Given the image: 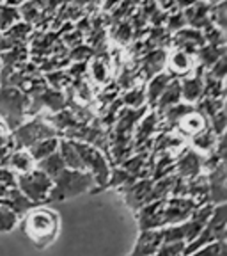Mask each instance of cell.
I'll return each mask as SVG.
<instances>
[{"mask_svg": "<svg viewBox=\"0 0 227 256\" xmlns=\"http://www.w3.org/2000/svg\"><path fill=\"white\" fill-rule=\"evenodd\" d=\"M60 220L57 212L50 208H32L23 216V230L25 235L37 246V248H46L55 240L59 233Z\"/></svg>", "mask_w": 227, "mask_h": 256, "instance_id": "obj_1", "label": "cell"}, {"mask_svg": "<svg viewBox=\"0 0 227 256\" xmlns=\"http://www.w3.org/2000/svg\"><path fill=\"white\" fill-rule=\"evenodd\" d=\"M96 188L94 176L87 171H75V169H64L55 180L53 187L48 194L46 203H55V201H66L76 198L85 192H92Z\"/></svg>", "mask_w": 227, "mask_h": 256, "instance_id": "obj_2", "label": "cell"}, {"mask_svg": "<svg viewBox=\"0 0 227 256\" xmlns=\"http://www.w3.org/2000/svg\"><path fill=\"white\" fill-rule=\"evenodd\" d=\"M28 104L30 98L21 89L12 86H0V121L5 124L9 132L25 121Z\"/></svg>", "mask_w": 227, "mask_h": 256, "instance_id": "obj_3", "label": "cell"}, {"mask_svg": "<svg viewBox=\"0 0 227 256\" xmlns=\"http://www.w3.org/2000/svg\"><path fill=\"white\" fill-rule=\"evenodd\" d=\"M76 148V153L80 156V162H82V168L84 171L91 172L94 176L96 188L92 192H100L107 188L108 176H110V164H108V158L101 150H98L96 146H91L87 142H80V140H73Z\"/></svg>", "mask_w": 227, "mask_h": 256, "instance_id": "obj_4", "label": "cell"}, {"mask_svg": "<svg viewBox=\"0 0 227 256\" xmlns=\"http://www.w3.org/2000/svg\"><path fill=\"white\" fill-rule=\"evenodd\" d=\"M226 235H227V206L226 203H220L215 204L213 214L210 216V219L204 224V228L201 230L199 235L192 240L190 244L185 246L183 256H188L190 252L197 251L203 246L217 242V240H226Z\"/></svg>", "mask_w": 227, "mask_h": 256, "instance_id": "obj_5", "label": "cell"}, {"mask_svg": "<svg viewBox=\"0 0 227 256\" xmlns=\"http://www.w3.org/2000/svg\"><path fill=\"white\" fill-rule=\"evenodd\" d=\"M14 140V150H28L36 142L48 137H59V132L43 118H32L30 121H23L18 128L11 132Z\"/></svg>", "mask_w": 227, "mask_h": 256, "instance_id": "obj_6", "label": "cell"}, {"mask_svg": "<svg viewBox=\"0 0 227 256\" xmlns=\"http://www.w3.org/2000/svg\"><path fill=\"white\" fill-rule=\"evenodd\" d=\"M16 187L37 206V204L46 203L48 194L53 187V182L36 168L25 174H16Z\"/></svg>", "mask_w": 227, "mask_h": 256, "instance_id": "obj_7", "label": "cell"}, {"mask_svg": "<svg viewBox=\"0 0 227 256\" xmlns=\"http://www.w3.org/2000/svg\"><path fill=\"white\" fill-rule=\"evenodd\" d=\"M167 48L160 46L155 48L151 52H148L144 57H140L137 60V73H139L140 80L144 82H148L151 76H155L156 73L164 72L165 70V60H167Z\"/></svg>", "mask_w": 227, "mask_h": 256, "instance_id": "obj_8", "label": "cell"}, {"mask_svg": "<svg viewBox=\"0 0 227 256\" xmlns=\"http://www.w3.org/2000/svg\"><path fill=\"white\" fill-rule=\"evenodd\" d=\"M176 174L185 180H192L203 174V155L192 148H183L176 155Z\"/></svg>", "mask_w": 227, "mask_h": 256, "instance_id": "obj_9", "label": "cell"}, {"mask_svg": "<svg viewBox=\"0 0 227 256\" xmlns=\"http://www.w3.org/2000/svg\"><path fill=\"white\" fill-rule=\"evenodd\" d=\"M204 72L206 70L199 68L192 70L190 75L180 78L181 84V100L187 102V104L196 105L197 102L203 100L204 94Z\"/></svg>", "mask_w": 227, "mask_h": 256, "instance_id": "obj_10", "label": "cell"}, {"mask_svg": "<svg viewBox=\"0 0 227 256\" xmlns=\"http://www.w3.org/2000/svg\"><path fill=\"white\" fill-rule=\"evenodd\" d=\"M153 184H155L153 178H139V180L124 185V187H119V192L124 196V201H126L128 206L137 212L148 200Z\"/></svg>", "mask_w": 227, "mask_h": 256, "instance_id": "obj_11", "label": "cell"}, {"mask_svg": "<svg viewBox=\"0 0 227 256\" xmlns=\"http://www.w3.org/2000/svg\"><path fill=\"white\" fill-rule=\"evenodd\" d=\"M208 180V188H210V203L220 204L226 203V162H220L215 169L204 172Z\"/></svg>", "mask_w": 227, "mask_h": 256, "instance_id": "obj_12", "label": "cell"}, {"mask_svg": "<svg viewBox=\"0 0 227 256\" xmlns=\"http://www.w3.org/2000/svg\"><path fill=\"white\" fill-rule=\"evenodd\" d=\"M206 128H210V124H208V118L204 116L203 112H199L197 108H194L192 112H188L187 116L181 118L180 121H178V124H176V128L172 130V132L180 134L181 137H194L197 136L199 132H203V130H206Z\"/></svg>", "mask_w": 227, "mask_h": 256, "instance_id": "obj_13", "label": "cell"}, {"mask_svg": "<svg viewBox=\"0 0 227 256\" xmlns=\"http://www.w3.org/2000/svg\"><path fill=\"white\" fill-rule=\"evenodd\" d=\"M192 70H194L192 56L185 54L183 50H171V52H167L165 72L171 73L174 78H183V76L190 75Z\"/></svg>", "mask_w": 227, "mask_h": 256, "instance_id": "obj_14", "label": "cell"}, {"mask_svg": "<svg viewBox=\"0 0 227 256\" xmlns=\"http://www.w3.org/2000/svg\"><path fill=\"white\" fill-rule=\"evenodd\" d=\"M183 16L188 27L197 28V30H204L210 25H213L210 22V4H208L206 0H197L194 6L185 9Z\"/></svg>", "mask_w": 227, "mask_h": 256, "instance_id": "obj_15", "label": "cell"}, {"mask_svg": "<svg viewBox=\"0 0 227 256\" xmlns=\"http://www.w3.org/2000/svg\"><path fill=\"white\" fill-rule=\"evenodd\" d=\"M87 70L94 84L107 86L110 82V60H108L107 52L96 54L92 59H89Z\"/></svg>", "mask_w": 227, "mask_h": 256, "instance_id": "obj_16", "label": "cell"}, {"mask_svg": "<svg viewBox=\"0 0 227 256\" xmlns=\"http://www.w3.org/2000/svg\"><path fill=\"white\" fill-rule=\"evenodd\" d=\"M172 78H174V76L164 70V72L156 73L155 76H151V78L148 80V86L144 89H146V104H148L149 108H155L160 94L165 91V88H167Z\"/></svg>", "mask_w": 227, "mask_h": 256, "instance_id": "obj_17", "label": "cell"}, {"mask_svg": "<svg viewBox=\"0 0 227 256\" xmlns=\"http://www.w3.org/2000/svg\"><path fill=\"white\" fill-rule=\"evenodd\" d=\"M181 100V84H180V78H172L171 82H169V86L165 88V91L160 94L158 102H156L155 108L153 110L158 114V116H162L167 108L174 107L176 104H180Z\"/></svg>", "mask_w": 227, "mask_h": 256, "instance_id": "obj_18", "label": "cell"}, {"mask_svg": "<svg viewBox=\"0 0 227 256\" xmlns=\"http://www.w3.org/2000/svg\"><path fill=\"white\" fill-rule=\"evenodd\" d=\"M222 56H226V44H203L197 48L194 57L197 60V66L203 70H210Z\"/></svg>", "mask_w": 227, "mask_h": 256, "instance_id": "obj_19", "label": "cell"}, {"mask_svg": "<svg viewBox=\"0 0 227 256\" xmlns=\"http://www.w3.org/2000/svg\"><path fill=\"white\" fill-rule=\"evenodd\" d=\"M4 204L7 208H11L12 212L18 216V219H20V217H23L28 210H32V208L36 206V204L32 203V201L28 200V198L25 196L23 192H21L18 187L9 188L7 194H5V198H4Z\"/></svg>", "mask_w": 227, "mask_h": 256, "instance_id": "obj_20", "label": "cell"}, {"mask_svg": "<svg viewBox=\"0 0 227 256\" xmlns=\"http://www.w3.org/2000/svg\"><path fill=\"white\" fill-rule=\"evenodd\" d=\"M7 168L14 171L16 174H25V172H30L32 169H36V160L32 158L27 150H14L9 155Z\"/></svg>", "mask_w": 227, "mask_h": 256, "instance_id": "obj_21", "label": "cell"}, {"mask_svg": "<svg viewBox=\"0 0 227 256\" xmlns=\"http://www.w3.org/2000/svg\"><path fill=\"white\" fill-rule=\"evenodd\" d=\"M192 139V150L197 152L199 155L206 156L215 150V144H217V136L213 132L212 128H206L203 132H199L197 136L190 137Z\"/></svg>", "mask_w": 227, "mask_h": 256, "instance_id": "obj_22", "label": "cell"}, {"mask_svg": "<svg viewBox=\"0 0 227 256\" xmlns=\"http://www.w3.org/2000/svg\"><path fill=\"white\" fill-rule=\"evenodd\" d=\"M36 168L39 169V171H43L44 174L50 178V180H55L57 176L60 174V172L66 169V164H64V160H62V156H60V153H59V150H57L53 155H50V156H46V158H43V160H39V162H36Z\"/></svg>", "mask_w": 227, "mask_h": 256, "instance_id": "obj_23", "label": "cell"}, {"mask_svg": "<svg viewBox=\"0 0 227 256\" xmlns=\"http://www.w3.org/2000/svg\"><path fill=\"white\" fill-rule=\"evenodd\" d=\"M59 142H60V137H48V139H43L34 144V146H30L27 152L30 153V156L36 162H39V160L53 155L59 150Z\"/></svg>", "mask_w": 227, "mask_h": 256, "instance_id": "obj_24", "label": "cell"}, {"mask_svg": "<svg viewBox=\"0 0 227 256\" xmlns=\"http://www.w3.org/2000/svg\"><path fill=\"white\" fill-rule=\"evenodd\" d=\"M59 153H60V156H62L64 164H66V168H68V169L84 171V168H82V162H80V156H78V153H76V148H75V144H73V140L62 139V137H60Z\"/></svg>", "mask_w": 227, "mask_h": 256, "instance_id": "obj_25", "label": "cell"}, {"mask_svg": "<svg viewBox=\"0 0 227 256\" xmlns=\"http://www.w3.org/2000/svg\"><path fill=\"white\" fill-rule=\"evenodd\" d=\"M110 38H112V41L116 44H119V46H128L133 40V28H132V25H130V22L123 20V22H117V24H112Z\"/></svg>", "mask_w": 227, "mask_h": 256, "instance_id": "obj_26", "label": "cell"}, {"mask_svg": "<svg viewBox=\"0 0 227 256\" xmlns=\"http://www.w3.org/2000/svg\"><path fill=\"white\" fill-rule=\"evenodd\" d=\"M119 98L126 108H140L144 105H148L146 104V89L142 86H135V88L128 89Z\"/></svg>", "mask_w": 227, "mask_h": 256, "instance_id": "obj_27", "label": "cell"}, {"mask_svg": "<svg viewBox=\"0 0 227 256\" xmlns=\"http://www.w3.org/2000/svg\"><path fill=\"white\" fill-rule=\"evenodd\" d=\"M18 12H20V20L25 22V24H28V25H32V27H34L36 24H39L41 16H43L41 8L37 4H34L32 0H27V2L18 9Z\"/></svg>", "mask_w": 227, "mask_h": 256, "instance_id": "obj_28", "label": "cell"}, {"mask_svg": "<svg viewBox=\"0 0 227 256\" xmlns=\"http://www.w3.org/2000/svg\"><path fill=\"white\" fill-rule=\"evenodd\" d=\"M20 22V12L18 9L9 8L5 4H0V34H4L7 28Z\"/></svg>", "mask_w": 227, "mask_h": 256, "instance_id": "obj_29", "label": "cell"}, {"mask_svg": "<svg viewBox=\"0 0 227 256\" xmlns=\"http://www.w3.org/2000/svg\"><path fill=\"white\" fill-rule=\"evenodd\" d=\"M226 12H227V0L219 2V4H215V6H210V22L224 32H226V27H227Z\"/></svg>", "mask_w": 227, "mask_h": 256, "instance_id": "obj_30", "label": "cell"}, {"mask_svg": "<svg viewBox=\"0 0 227 256\" xmlns=\"http://www.w3.org/2000/svg\"><path fill=\"white\" fill-rule=\"evenodd\" d=\"M188 256H227V244L226 240H217V242L203 246L197 251L190 252Z\"/></svg>", "mask_w": 227, "mask_h": 256, "instance_id": "obj_31", "label": "cell"}, {"mask_svg": "<svg viewBox=\"0 0 227 256\" xmlns=\"http://www.w3.org/2000/svg\"><path fill=\"white\" fill-rule=\"evenodd\" d=\"M18 216L12 212L11 208H7L5 204H0V233L12 232L18 224Z\"/></svg>", "mask_w": 227, "mask_h": 256, "instance_id": "obj_32", "label": "cell"}, {"mask_svg": "<svg viewBox=\"0 0 227 256\" xmlns=\"http://www.w3.org/2000/svg\"><path fill=\"white\" fill-rule=\"evenodd\" d=\"M94 50H92L91 46H89L87 43H80L76 44V46H73L71 50L68 52V59L71 60V62H87L89 59H92L94 57Z\"/></svg>", "mask_w": 227, "mask_h": 256, "instance_id": "obj_33", "label": "cell"}, {"mask_svg": "<svg viewBox=\"0 0 227 256\" xmlns=\"http://www.w3.org/2000/svg\"><path fill=\"white\" fill-rule=\"evenodd\" d=\"M14 152V140H12L11 132L0 136V166L7 168L9 155Z\"/></svg>", "mask_w": 227, "mask_h": 256, "instance_id": "obj_34", "label": "cell"}, {"mask_svg": "<svg viewBox=\"0 0 227 256\" xmlns=\"http://www.w3.org/2000/svg\"><path fill=\"white\" fill-rule=\"evenodd\" d=\"M183 27H187L183 11H178V9H174V11L169 12L167 22H165V30H167L169 34H174V32H178L180 28H183Z\"/></svg>", "mask_w": 227, "mask_h": 256, "instance_id": "obj_35", "label": "cell"}, {"mask_svg": "<svg viewBox=\"0 0 227 256\" xmlns=\"http://www.w3.org/2000/svg\"><path fill=\"white\" fill-rule=\"evenodd\" d=\"M226 123H227L226 108H220V110L215 112L212 118H208V124H210V128L215 132L217 137L226 134Z\"/></svg>", "mask_w": 227, "mask_h": 256, "instance_id": "obj_36", "label": "cell"}, {"mask_svg": "<svg viewBox=\"0 0 227 256\" xmlns=\"http://www.w3.org/2000/svg\"><path fill=\"white\" fill-rule=\"evenodd\" d=\"M185 242H164L153 256H183Z\"/></svg>", "mask_w": 227, "mask_h": 256, "instance_id": "obj_37", "label": "cell"}, {"mask_svg": "<svg viewBox=\"0 0 227 256\" xmlns=\"http://www.w3.org/2000/svg\"><path fill=\"white\" fill-rule=\"evenodd\" d=\"M203 36H204V41L210 44H226V32L220 30L219 27L215 25H210L208 28H204Z\"/></svg>", "mask_w": 227, "mask_h": 256, "instance_id": "obj_38", "label": "cell"}, {"mask_svg": "<svg viewBox=\"0 0 227 256\" xmlns=\"http://www.w3.org/2000/svg\"><path fill=\"white\" fill-rule=\"evenodd\" d=\"M226 72H227V56H222L215 64H213L212 68L206 70V73L213 78H219V80H226Z\"/></svg>", "mask_w": 227, "mask_h": 256, "instance_id": "obj_39", "label": "cell"}, {"mask_svg": "<svg viewBox=\"0 0 227 256\" xmlns=\"http://www.w3.org/2000/svg\"><path fill=\"white\" fill-rule=\"evenodd\" d=\"M0 184L5 187H16V172L9 168L0 166Z\"/></svg>", "mask_w": 227, "mask_h": 256, "instance_id": "obj_40", "label": "cell"}, {"mask_svg": "<svg viewBox=\"0 0 227 256\" xmlns=\"http://www.w3.org/2000/svg\"><path fill=\"white\" fill-rule=\"evenodd\" d=\"M12 46H14V43H12L5 34H0V54L7 52V50H11Z\"/></svg>", "mask_w": 227, "mask_h": 256, "instance_id": "obj_41", "label": "cell"}, {"mask_svg": "<svg viewBox=\"0 0 227 256\" xmlns=\"http://www.w3.org/2000/svg\"><path fill=\"white\" fill-rule=\"evenodd\" d=\"M197 0H174V8L178 9V11H185V9H188L190 6L196 4Z\"/></svg>", "mask_w": 227, "mask_h": 256, "instance_id": "obj_42", "label": "cell"}, {"mask_svg": "<svg viewBox=\"0 0 227 256\" xmlns=\"http://www.w3.org/2000/svg\"><path fill=\"white\" fill-rule=\"evenodd\" d=\"M121 2H123V0H105V2H103V8H101V9H103L105 14H108V12H110L114 8H117V6H119Z\"/></svg>", "mask_w": 227, "mask_h": 256, "instance_id": "obj_43", "label": "cell"}, {"mask_svg": "<svg viewBox=\"0 0 227 256\" xmlns=\"http://www.w3.org/2000/svg\"><path fill=\"white\" fill-rule=\"evenodd\" d=\"M27 0H4L2 4H5V6H9V8H14V9H20L21 6L25 4Z\"/></svg>", "mask_w": 227, "mask_h": 256, "instance_id": "obj_44", "label": "cell"}, {"mask_svg": "<svg viewBox=\"0 0 227 256\" xmlns=\"http://www.w3.org/2000/svg\"><path fill=\"white\" fill-rule=\"evenodd\" d=\"M9 188H11V187H5V185L0 184V200H2V201H4V198H5V194H7Z\"/></svg>", "mask_w": 227, "mask_h": 256, "instance_id": "obj_45", "label": "cell"}, {"mask_svg": "<svg viewBox=\"0 0 227 256\" xmlns=\"http://www.w3.org/2000/svg\"><path fill=\"white\" fill-rule=\"evenodd\" d=\"M206 2L210 6H215V4H219V2H224V0H206Z\"/></svg>", "mask_w": 227, "mask_h": 256, "instance_id": "obj_46", "label": "cell"}, {"mask_svg": "<svg viewBox=\"0 0 227 256\" xmlns=\"http://www.w3.org/2000/svg\"><path fill=\"white\" fill-rule=\"evenodd\" d=\"M0 72H2V62H0Z\"/></svg>", "mask_w": 227, "mask_h": 256, "instance_id": "obj_47", "label": "cell"}, {"mask_svg": "<svg viewBox=\"0 0 227 256\" xmlns=\"http://www.w3.org/2000/svg\"><path fill=\"white\" fill-rule=\"evenodd\" d=\"M0 204H4V201H2V200H0Z\"/></svg>", "mask_w": 227, "mask_h": 256, "instance_id": "obj_48", "label": "cell"}, {"mask_svg": "<svg viewBox=\"0 0 227 256\" xmlns=\"http://www.w3.org/2000/svg\"><path fill=\"white\" fill-rule=\"evenodd\" d=\"M0 86H2V80H0Z\"/></svg>", "mask_w": 227, "mask_h": 256, "instance_id": "obj_49", "label": "cell"}]
</instances>
